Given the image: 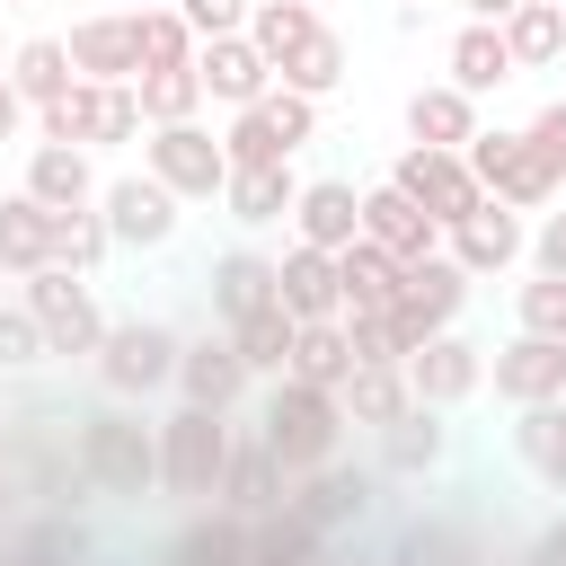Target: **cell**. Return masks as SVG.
I'll list each match as a JSON object with an SVG mask.
<instances>
[{
	"label": "cell",
	"mask_w": 566,
	"mask_h": 566,
	"mask_svg": "<svg viewBox=\"0 0 566 566\" xmlns=\"http://www.w3.org/2000/svg\"><path fill=\"white\" fill-rule=\"evenodd\" d=\"M71 460H80L88 495H124V504H142V495L159 486V424L124 416V407H97V416H80Z\"/></svg>",
	"instance_id": "1"
},
{
	"label": "cell",
	"mask_w": 566,
	"mask_h": 566,
	"mask_svg": "<svg viewBox=\"0 0 566 566\" xmlns=\"http://www.w3.org/2000/svg\"><path fill=\"white\" fill-rule=\"evenodd\" d=\"M256 433H265V451H274V460L301 478V469L336 460V442H345V407H336V389H310V380L274 371V398H265Z\"/></svg>",
	"instance_id": "2"
},
{
	"label": "cell",
	"mask_w": 566,
	"mask_h": 566,
	"mask_svg": "<svg viewBox=\"0 0 566 566\" xmlns=\"http://www.w3.org/2000/svg\"><path fill=\"white\" fill-rule=\"evenodd\" d=\"M35 133L71 142V150H115L142 133V97H133V80H71L53 106H35Z\"/></svg>",
	"instance_id": "3"
},
{
	"label": "cell",
	"mask_w": 566,
	"mask_h": 566,
	"mask_svg": "<svg viewBox=\"0 0 566 566\" xmlns=\"http://www.w3.org/2000/svg\"><path fill=\"white\" fill-rule=\"evenodd\" d=\"M221 460H230V416L177 398V416L159 424V495H177V504H212Z\"/></svg>",
	"instance_id": "4"
},
{
	"label": "cell",
	"mask_w": 566,
	"mask_h": 566,
	"mask_svg": "<svg viewBox=\"0 0 566 566\" xmlns=\"http://www.w3.org/2000/svg\"><path fill=\"white\" fill-rule=\"evenodd\" d=\"M310 133H318V97H301V88H265L256 106L230 115L221 150H230V168H274V159H292Z\"/></svg>",
	"instance_id": "5"
},
{
	"label": "cell",
	"mask_w": 566,
	"mask_h": 566,
	"mask_svg": "<svg viewBox=\"0 0 566 566\" xmlns=\"http://www.w3.org/2000/svg\"><path fill=\"white\" fill-rule=\"evenodd\" d=\"M18 301L35 310L44 354H97V345H106V318H97V301H88V283H80L71 265H35V274H18Z\"/></svg>",
	"instance_id": "6"
},
{
	"label": "cell",
	"mask_w": 566,
	"mask_h": 566,
	"mask_svg": "<svg viewBox=\"0 0 566 566\" xmlns=\"http://www.w3.org/2000/svg\"><path fill=\"white\" fill-rule=\"evenodd\" d=\"M177 327H159V318H124V327H106V345L88 354L97 363V380H106V398H150V389H168L177 380Z\"/></svg>",
	"instance_id": "7"
},
{
	"label": "cell",
	"mask_w": 566,
	"mask_h": 566,
	"mask_svg": "<svg viewBox=\"0 0 566 566\" xmlns=\"http://www.w3.org/2000/svg\"><path fill=\"white\" fill-rule=\"evenodd\" d=\"M142 168L177 195V203H221V177H230V150L203 133V124H150L142 142Z\"/></svg>",
	"instance_id": "8"
},
{
	"label": "cell",
	"mask_w": 566,
	"mask_h": 566,
	"mask_svg": "<svg viewBox=\"0 0 566 566\" xmlns=\"http://www.w3.org/2000/svg\"><path fill=\"white\" fill-rule=\"evenodd\" d=\"M460 159H469L478 195H495V203H513V212H539V203H557V177L531 159V142H522V133H486V124H478V142H469Z\"/></svg>",
	"instance_id": "9"
},
{
	"label": "cell",
	"mask_w": 566,
	"mask_h": 566,
	"mask_svg": "<svg viewBox=\"0 0 566 566\" xmlns=\"http://www.w3.org/2000/svg\"><path fill=\"white\" fill-rule=\"evenodd\" d=\"M460 301H469V274H460L451 256H416V265H398V292H389V318H398V336H407V354H416L424 336H442V327L460 318Z\"/></svg>",
	"instance_id": "10"
},
{
	"label": "cell",
	"mask_w": 566,
	"mask_h": 566,
	"mask_svg": "<svg viewBox=\"0 0 566 566\" xmlns=\"http://www.w3.org/2000/svg\"><path fill=\"white\" fill-rule=\"evenodd\" d=\"M389 186H398L416 212H433L442 230H451V221L478 203V177H469V159H460V150H424V142H407V150L389 159Z\"/></svg>",
	"instance_id": "11"
},
{
	"label": "cell",
	"mask_w": 566,
	"mask_h": 566,
	"mask_svg": "<svg viewBox=\"0 0 566 566\" xmlns=\"http://www.w3.org/2000/svg\"><path fill=\"white\" fill-rule=\"evenodd\" d=\"M177 195L142 168V177H115V186H97V221H106V239L115 248H168L177 239Z\"/></svg>",
	"instance_id": "12"
},
{
	"label": "cell",
	"mask_w": 566,
	"mask_h": 566,
	"mask_svg": "<svg viewBox=\"0 0 566 566\" xmlns=\"http://www.w3.org/2000/svg\"><path fill=\"white\" fill-rule=\"evenodd\" d=\"M522 248H531V230H522V212H513V203H495V195H478V203L442 230V256H451L469 283H478V274H504Z\"/></svg>",
	"instance_id": "13"
},
{
	"label": "cell",
	"mask_w": 566,
	"mask_h": 566,
	"mask_svg": "<svg viewBox=\"0 0 566 566\" xmlns=\"http://www.w3.org/2000/svg\"><path fill=\"white\" fill-rule=\"evenodd\" d=\"M248 380H256V371L239 363V345H230V327H221V336H186V345H177V380H168V389H177L186 407H221V416H230V407L248 398Z\"/></svg>",
	"instance_id": "14"
},
{
	"label": "cell",
	"mask_w": 566,
	"mask_h": 566,
	"mask_svg": "<svg viewBox=\"0 0 566 566\" xmlns=\"http://www.w3.org/2000/svg\"><path fill=\"white\" fill-rule=\"evenodd\" d=\"M478 380H486V354H478L460 327H442V336H424V345L407 354V389H416V407H442V416H451Z\"/></svg>",
	"instance_id": "15"
},
{
	"label": "cell",
	"mask_w": 566,
	"mask_h": 566,
	"mask_svg": "<svg viewBox=\"0 0 566 566\" xmlns=\"http://www.w3.org/2000/svg\"><path fill=\"white\" fill-rule=\"evenodd\" d=\"M283 504H292L310 531H345V522H363V513H371V469L318 460V469H301V478L283 486Z\"/></svg>",
	"instance_id": "16"
},
{
	"label": "cell",
	"mask_w": 566,
	"mask_h": 566,
	"mask_svg": "<svg viewBox=\"0 0 566 566\" xmlns=\"http://www.w3.org/2000/svg\"><path fill=\"white\" fill-rule=\"evenodd\" d=\"M195 80H203L212 106L239 115V106H256V97L274 88V62H265L248 35H203V44H195Z\"/></svg>",
	"instance_id": "17"
},
{
	"label": "cell",
	"mask_w": 566,
	"mask_h": 566,
	"mask_svg": "<svg viewBox=\"0 0 566 566\" xmlns=\"http://www.w3.org/2000/svg\"><path fill=\"white\" fill-rule=\"evenodd\" d=\"M274 301H283V318H292V327H310V318H345L336 256H327V248H310V239H292V248L274 256Z\"/></svg>",
	"instance_id": "18"
},
{
	"label": "cell",
	"mask_w": 566,
	"mask_h": 566,
	"mask_svg": "<svg viewBox=\"0 0 566 566\" xmlns=\"http://www.w3.org/2000/svg\"><path fill=\"white\" fill-rule=\"evenodd\" d=\"M495 398L504 407H539V398H566V345L557 336H513L495 363H486Z\"/></svg>",
	"instance_id": "19"
},
{
	"label": "cell",
	"mask_w": 566,
	"mask_h": 566,
	"mask_svg": "<svg viewBox=\"0 0 566 566\" xmlns=\"http://www.w3.org/2000/svg\"><path fill=\"white\" fill-rule=\"evenodd\" d=\"M363 239H371V248H389L398 265H416V256H442V221H433V212H416V203H407L389 177L363 195Z\"/></svg>",
	"instance_id": "20"
},
{
	"label": "cell",
	"mask_w": 566,
	"mask_h": 566,
	"mask_svg": "<svg viewBox=\"0 0 566 566\" xmlns=\"http://www.w3.org/2000/svg\"><path fill=\"white\" fill-rule=\"evenodd\" d=\"M71 80H133L142 71V18H80L62 35Z\"/></svg>",
	"instance_id": "21"
},
{
	"label": "cell",
	"mask_w": 566,
	"mask_h": 566,
	"mask_svg": "<svg viewBox=\"0 0 566 566\" xmlns=\"http://www.w3.org/2000/svg\"><path fill=\"white\" fill-rule=\"evenodd\" d=\"M292 230L310 239V248H354L363 239V195H354V177H310L301 195H292Z\"/></svg>",
	"instance_id": "22"
},
{
	"label": "cell",
	"mask_w": 566,
	"mask_h": 566,
	"mask_svg": "<svg viewBox=\"0 0 566 566\" xmlns=\"http://www.w3.org/2000/svg\"><path fill=\"white\" fill-rule=\"evenodd\" d=\"M283 486H292V469L265 451V433H230V460H221L212 504H230V513H265V504H283Z\"/></svg>",
	"instance_id": "23"
},
{
	"label": "cell",
	"mask_w": 566,
	"mask_h": 566,
	"mask_svg": "<svg viewBox=\"0 0 566 566\" xmlns=\"http://www.w3.org/2000/svg\"><path fill=\"white\" fill-rule=\"evenodd\" d=\"M27 195H35L44 212H80V203H97V168H88V150H71V142H35V150H27Z\"/></svg>",
	"instance_id": "24"
},
{
	"label": "cell",
	"mask_w": 566,
	"mask_h": 566,
	"mask_svg": "<svg viewBox=\"0 0 566 566\" xmlns=\"http://www.w3.org/2000/svg\"><path fill=\"white\" fill-rule=\"evenodd\" d=\"M203 292H212V318H221V327H239L248 310H265V301H274V256H256V248H221V256H212V274H203Z\"/></svg>",
	"instance_id": "25"
},
{
	"label": "cell",
	"mask_w": 566,
	"mask_h": 566,
	"mask_svg": "<svg viewBox=\"0 0 566 566\" xmlns=\"http://www.w3.org/2000/svg\"><path fill=\"white\" fill-rule=\"evenodd\" d=\"M407 133H416L424 150H469V142H478V97L451 88V80H433V88L407 97Z\"/></svg>",
	"instance_id": "26"
},
{
	"label": "cell",
	"mask_w": 566,
	"mask_h": 566,
	"mask_svg": "<svg viewBox=\"0 0 566 566\" xmlns=\"http://www.w3.org/2000/svg\"><path fill=\"white\" fill-rule=\"evenodd\" d=\"M292 195H301L292 159H274V168H230V177H221V212H230L239 230H265V221H283V212H292Z\"/></svg>",
	"instance_id": "27"
},
{
	"label": "cell",
	"mask_w": 566,
	"mask_h": 566,
	"mask_svg": "<svg viewBox=\"0 0 566 566\" xmlns=\"http://www.w3.org/2000/svg\"><path fill=\"white\" fill-rule=\"evenodd\" d=\"M336 407H345V424H398L407 407H416V389H407V363H354L345 371V389H336Z\"/></svg>",
	"instance_id": "28"
},
{
	"label": "cell",
	"mask_w": 566,
	"mask_h": 566,
	"mask_svg": "<svg viewBox=\"0 0 566 566\" xmlns=\"http://www.w3.org/2000/svg\"><path fill=\"white\" fill-rule=\"evenodd\" d=\"M442 451H451L442 407H407L398 424H380V469H389V478H433V469H442Z\"/></svg>",
	"instance_id": "29"
},
{
	"label": "cell",
	"mask_w": 566,
	"mask_h": 566,
	"mask_svg": "<svg viewBox=\"0 0 566 566\" xmlns=\"http://www.w3.org/2000/svg\"><path fill=\"white\" fill-rule=\"evenodd\" d=\"M495 27H504L513 71H548V62H566V9H557V0H513Z\"/></svg>",
	"instance_id": "30"
},
{
	"label": "cell",
	"mask_w": 566,
	"mask_h": 566,
	"mask_svg": "<svg viewBox=\"0 0 566 566\" xmlns=\"http://www.w3.org/2000/svg\"><path fill=\"white\" fill-rule=\"evenodd\" d=\"M168 566H248V513H230V504H195V522L177 531Z\"/></svg>",
	"instance_id": "31"
},
{
	"label": "cell",
	"mask_w": 566,
	"mask_h": 566,
	"mask_svg": "<svg viewBox=\"0 0 566 566\" xmlns=\"http://www.w3.org/2000/svg\"><path fill=\"white\" fill-rule=\"evenodd\" d=\"M513 80V53H504V27L495 18H469L460 35H451V88H469V97H486V88H504Z\"/></svg>",
	"instance_id": "32"
},
{
	"label": "cell",
	"mask_w": 566,
	"mask_h": 566,
	"mask_svg": "<svg viewBox=\"0 0 566 566\" xmlns=\"http://www.w3.org/2000/svg\"><path fill=\"white\" fill-rule=\"evenodd\" d=\"M0 265L9 274H35V265H53V212L18 186V195H0Z\"/></svg>",
	"instance_id": "33"
},
{
	"label": "cell",
	"mask_w": 566,
	"mask_h": 566,
	"mask_svg": "<svg viewBox=\"0 0 566 566\" xmlns=\"http://www.w3.org/2000/svg\"><path fill=\"white\" fill-rule=\"evenodd\" d=\"M283 371L310 380V389H345V371H354L345 318H310V327H292V363H283Z\"/></svg>",
	"instance_id": "34"
},
{
	"label": "cell",
	"mask_w": 566,
	"mask_h": 566,
	"mask_svg": "<svg viewBox=\"0 0 566 566\" xmlns=\"http://www.w3.org/2000/svg\"><path fill=\"white\" fill-rule=\"evenodd\" d=\"M336 292H345V310H389V292H398V256L371 248V239L336 248Z\"/></svg>",
	"instance_id": "35"
},
{
	"label": "cell",
	"mask_w": 566,
	"mask_h": 566,
	"mask_svg": "<svg viewBox=\"0 0 566 566\" xmlns=\"http://www.w3.org/2000/svg\"><path fill=\"white\" fill-rule=\"evenodd\" d=\"M513 460H522L539 486L566 469V398H539V407H522V424H513Z\"/></svg>",
	"instance_id": "36"
},
{
	"label": "cell",
	"mask_w": 566,
	"mask_h": 566,
	"mask_svg": "<svg viewBox=\"0 0 566 566\" xmlns=\"http://www.w3.org/2000/svg\"><path fill=\"white\" fill-rule=\"evenodd\" d=\"M274 88H301V97H327V88H345V44L318 27L310 44H292V53L274 62Z\"/></svg>",
	"instance_id": "37"
},
{
	"label": "cell",
	"mask_w": 566,
	"mask_h": 566,
	"mask_svg": "<svg viewBox=\"0 0 566 566\" xmlns=\"http://www.w3.org/2000/svg\"><path fill=\"white\" fill-rule=\"evenodd\" d=\"M9 80H18L27 106H53V97L71 88V53H62V35H27V44L9 53Z\"/></svg>",
	"instance_id": "38"
},
{
	"label": "cell",
	"mask_w": 566,
	"mask_h": 566,
	"mask_svg": "<svg viewBox=\"0 0 566 566\" xmlns=\"http://www.w3.org/2000/svg\"><path fill=\"white\" fill-rule=\"evenodd\" d=\"M133 97H142V124H195V115H203V80H195V62H177V71H142Z\"/></svg>",
	"instance_id": "39"
},
{
	"label": "cell",
	"mask_w": 566,
	"mask_h": 566,
	"mask_svg": "<svg viewBox=\"0 0 566 566\" xmlns=\"http://www.w3.org/2000/svg\"><path fill=\"white\" fill-rule=\"evenodd\" d=\"M239 35H248V44L265 53V62H283L292 44H310V35H318V9H310V0H256Z\"/></svg>",
	"instance_id": "40"
},
{
	"label": "cell",
	"mask_w": 566,
	"mask_h": 566,
	"mask_svg": "<svg viewBox=\"0 0 566 566\" xmlns=\"http://www.w3.org/2000/svg\"><path fill=\"white\" fill-rule=\"evenodd\" d=\"M230 345H239V363H248V371H283V363H292V318H283V301L248 310V318L230 327Z\"/></svg>",
	"instance_id": "41"
},
{
	"label": "cell",
	"mask_w": 566,
	"mask_h": 566,
	"mask_svg": "<svg viewBox=\"0 0 566 566\" xmlns=\"http://www.w3.org/2000/svg\"><path fill=\"white\" fill-rule=\"evenodd\" d=\"M115 239H106V221H97V203H80V212H53V265H71V274H88L97 256H106Z\"/></svg>",
	"instance_id": "42"
},
{
	"label": "cell",
	"mask_w": 566,
	"mask_h": 566,
	"mask_svg": "<svg viewBox=\"0 0 566 566\" xmlns=\"http://www.w3.org/2000/svg\"><path fill=\"white\" fill-rule=\"evenodd\" d=\"M177 62H195V27L177 9H142V71H177Z\"/></svg>",
	"instance_id": "43"
},
{
	"label": "cell",
	"mask_w": 566,
	"mask_h": 566,
	"mask_svg": "<svg viewBox=\"0 0 566 566\" xmlns=\"http://www.w3.org/2000/svg\"><path fill=\"white\" fill-rule=\"evenodd\" d=\"M513 318H522V336H557L566 345V274H531L513 292Z\"/></svg>",
	"instance_id": "44"
},
{
	"label": "cell",
	"mask_w": 566,
	"mask_h": 566,
	"mask_svg": "<svg viewBox=\"0 0 566 566\" xmlns=\"http://www.w3.org/2000/svg\"><path fill=\"white\" fill-rule=\"evenodd\" d=\"M345 345H354V363H407V336L389 310H345Z\"/></svg>",
	"instance_id": "45"
},
{
	"label": "cell",
	"mask_w": 566,
	"mask_h": 566,
	"mask_svg": "<svg viewBox=\"0 0 566 566\" xmlns=\"http://www.w3.org/2000/svg\"><path fill=\"white\" fill-rule=\"evenodd\" d=\"M44 354V327H35V310L27 301H0V371H27Z\"/></svg>",
	"instance_id": "46"
},
{
	"label": "cell",
	"mask_w": 566,
	"mask_h": 566,
	"mask_svg": "<svg viewBox=\"0 0 566 566\" xmlns=\"http://www.w3.org/2000/svg\"><path fill=\"white\" fill-rule=\"evenodd\" d=\"M522 142H531V159H539V168L557 177V195H566V97H557V106H539V115L522 124Z\"/></svg>",
	"instance_id": "47"
},
{
	"label": "cell",
	"mask_w": 566,
	"mask_h": 566,
	"mask_svg": "<svg viewBox=\"0 0 566 566\" xmlns=\"http://www.w3.org/2000/svg\"><path fill=\"white\" fill-rule=\"evenodd\" d=\"M248 9H256V0H177V18L195 27V44H203V35H239Z\"/></svg>",
	"instance_id": "48"
},
{
	"label": "cell",
	"mask_w": 566,
	"mask_h": 566,
	"mask_svg": "<svg viewBox=\"0 0 566 566\" xmlns=\"http://www.w3.org/2000/svg\"><path fill=\"white\" fill-rule=\"evenodd\" d=\"M531 265H539V274H566V212H539V230H531Z\"/></svg>",
	"instance_id": "49"
},
{
	"label": "cell",
	"mask_w": 566,
	"mask_h": 566,
	"mask_svg": "<svg viewBox=\"0 0 566 566\" xmlns=\"http://www.w3.org/2000/svg\"><path fill=\"white\" fill-rule=\"evenodd\" d=\"M522 566H566V522H548V531L531 539V557H522Z\"/></svg>",
	"instance_id": "50"
},
{
	"label": "cell",
	"mask_w": 566,
	"mask_h": 566,
	"mask_svg": "<svg viewBox=\"0 0 566 566\" xmlns=\"http://www.w3.org/2000/svg\"><path fill=\"white\" fill-rule=\"evenodd\" d=\"M27 124V97H18V80H9V62H0V142Z\"/></svg>",
	"instance_id": "51"
},
{
	"label": "cell",
	"mask_w": 566,
	"mask_h": 566,
	"mask_svg": "<svg viewBox=\"0 0 566 566\" xmlns=\"http://www.w3.org/2000/svg\"><path fill=\"white\" fill-rule=\"evenodd\" d=\"M504 9H513V0H469V18H504Z\"/></svg>",
	"instance_id": "52"
},
{
	"label": "cell",
	"mask_w": 566,
	"mask_h": 566,
	"mask_svg": "<svg viewBox=\"0 0 566 566\" xmlns=\"http://www.w3.org/2000/svg\"><path fill=\"white\" fill-rule=\"evenodd\" d=\"M0 522H9V469H0Z\"/></svg>",
	"instance_id": "53"
},
{
	"label": "cell",
	"mask_w": 566,
	"mask_h": 566,
	"mask_svg": "<svg viewBox=\"0 0 566 566\" xmlns=\"http://www.w3.org/2000/svg\"><path fill=\"white\" fill-rule=\"evenodd\" d=\"M548 495H566V469H557V478H548Z\"/></svg>",
	"instance_id": "54"
},
{
	"label": "cell",
	"mask_w": 566,
	"mask_h": 566,
	"mask_svg": "<svg viewBox=\"0 0 566 566\" xmlns=\"http://www.w3.org/2000/svg\"><path fill=\"white\" fill-rule=\"evenodd\" d=\"M9 283H18V274H9V265H0V301H9Z\"/></svg>",
	"instance_id": "55"
},
{
	"label": "cell",
	"mask_w": 566,
	"mask_h": 566,
	"mask_svg": "<svg viewBox=\"0 0 566 566\" xmlns=\"http://www.w3.org/2000/svg\"><path fill=\"white\" fill-rule=\"evenodd\" d=\"M0 469H9V424H0Z\"/></svg>",
	"instance_id": "56"
},
{
	"label": "cell",
	"mask_w": 566,
	"mask_h": 566,
	"mask_svg": "<svg viewBox=\"0 0 566 566\" xmlns=\"http://www.w3.org/2000/svg\"><path fill=\"white\" fill-rule=\"evenodd\" d=\"M398 9H424V0H398Z\"/></svg>",
	"instance_id": "57"
},
{
	"label": "cell",
	"mask_w": 566,
	"mask_h": 566,
	"mask_svg": "<svg viewBox=\"0 0 566 566\" xmlns=\"http://www.w3.org/2000/svg\"><path fill=\"white\" fill-rule=\"evenodd\" d=\"M557 9H566V0H557Z\"/></svg>",
	"instance_id": "58"
}]
</instances>
